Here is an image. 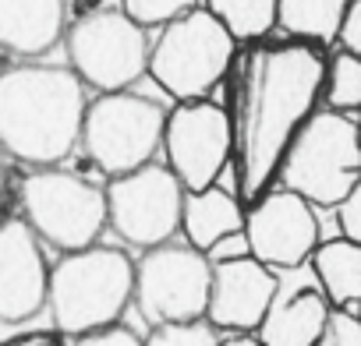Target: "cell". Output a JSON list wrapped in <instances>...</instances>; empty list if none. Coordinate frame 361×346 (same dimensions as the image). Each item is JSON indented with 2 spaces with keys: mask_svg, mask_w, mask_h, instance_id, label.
Masks as SVG:
<instances>
[{
  "mask_svg": "<svg viewBox=\"0 0 361 346\" xmlns=\"http://www.w3.org/2000/svg\"><path fill=\"white\" fill-rule=\"evenodd\" d=\"M326 85V60L315 43H262L252 46L234 78L231 155L238 166V195L252 205L280 177L283 155Z\"/></svg>",
  "mask_w": 361,
  "mask_h": 346,
  "instance_id": "1",
  "label": "cell"
},
{
  "mask_svg": "<svg viewBox=\"0 0 361 346\" xmlns=\"http://www.w3.org/2000/svg\"><path fill=\"white\" fill-rule=\"evenodd\" d=\"M85 82L61 64L22 60L0 71V152L25 166H57L82 141Z\"/></svg>",
  "mask_w": 361,
  "mask_h": 346,
  "instance_id": "2",
  "label": "cell"
},
{
  "mask_svg": "<svg viewBox=\"0 0 361 346\" xmlns=\"http://www.w3.org/2000/svg\"><path fill=\"white\" fill-rule=\"evenodd\" d=\"M135 297V262L121 248H78L50 269L47 307L64 335L114 325Z\"/></svg>",
  "mask_w": 361,
  "mask_h": 346,
  "instance_id": "3",
  "label": "cell"
},
{
  "mask_svg": "<svg viewBox=\"0 0 361 346\" xmlns=\"http://www.w3.org/2000/svg\"><path fill=\"white\" fill-rule=\"evenodd\" d=\"M234 50L238 39L227 25L199 4L159 25V36L149 43V78L177 103L206 99L231 71Z\"/></svg>",
  "mask_w": 361,
  "mask_h": 346,
  "instance_id": "4",
  "label": "cell"
},
{
  "mask_svg": "<svg viewBox=\"0 0 361 346\" xmlns=\"http://www.w3.org/2000/svg\"><path fill=\"white\" fill-rule=\"evenodd\" d=\"M361 177V134L343 110H319L294 134L280 181L312 205H340Z\"/></svg>",
  "mask_w": 361,
  "mask_h": 346,
  "instance_id": "5",
  "label": "cell"
},
{
  "mask_svg": "<svg viewBox=\"0 0 361 346\" xmlns=\"http://www.w3.org/2000/svg\"><path fill=\"white\" fill-rule=\"evenodd\" d=\"M25 223L39 241L78 251L99 241L106 226V188L57 166H36L18 181Z\"/></svg>",
  "mask_w": 361,
  "mask_h": 346,
  "instance_id": "6",
  "label": "cell"
},
{
  "mask_svg": "<svg viewBox=\"0 0 361 346\" xmlns=\"http://www.w3.org/2000/svg\"><path fill=\"white\" fill-rule=\"evenodd\" d=\"M163 124L166 110L156 99L135 89L99 92L85 106L78 145L96 169L117 177V173L152 162L156 148H163Z\"/></svg>",
  "mask_w": 361,
  "mask_h": 346,
  "instance_id": "7",
  "label": "cell"
},
{
  "mask_svg": "<svg viewBox=\"0 0 361 346\" xmlns=\"http://www.w3.org/2000/svg\"><path fill=\"white\" fill-rule=\"evenodd\" d=\"M68 68L96 92L131 89L149 75V36L124 8L85 11L64 32Z\"/></svg>",
  "mask_w": 361,
  "mask_h": 346,
  "instance_id": "8",
  "label": "cell"
},
{
  "mask_svg": "<svg viewBox=\"0 0 361 346\" xmlns=\"http://www.w3.org/2000/svg\"><path fill=\"white\" fill-rule=\"evenodd\" d=\"M213 262L199 248H180L173 241L145 248L135 265V304L149 325L163 321H195L209 307Z\"/></svg>",
  "mask_w": 361,
  "mask_h": 346,
  "instance_id": "9",
  "label": "cell"
},
{
  "mask_svg": "<svg viewBox=\"0 0 361 346\" xmlns=\"http://www.w3.org/2000/svg\"><path fill=\"white\" fill-rule=\"evenodd\" d=\"M185 184L159 162L117 173L106 184V223L131 248H156L180 230Z\"/></svg>",
  "mask_w": 361,
  "mask_h": 346,
  "instance_id": "10",
  "label": "cell"
},
{
  "mask_svg": "<svg viewBox=\"0 0 361 346\" xmlns=\"http://www.w3.org/2000/svg\"><path fill=\"white\" fill-rule=\"evenodd\" d=\"M231 113L224 106L209 99H185L166 110L163 152L185 191H202L216 184L220 169L231 159Z\"/></svg>",
  "mask_w": 361,
  "mask_h": 346,
  "instance_id": "11",
  "label": "cell"
},
{
  "mask_svg": "<svg viewBox=\"0 0 361 346\" xmlns=\"http://www.w3.org/2000/svg\"><path fill=\"white\" fill-rule=\"evenodd\" d=\"M245 237L262 265L283 272L301 269L319 244V223L312 202H305L290 188L266 191L259 202H252V212L245 216Z\"/></svg>",
  "mask_w": 361,
  "mask_h": 346,
  "instance_id": "12",
  "label": "cell"
},
{
  "mask_svg": "<svg viewBox=\"0 0 361 346\" xmlns=\"http://www.w3.org/2000/svg\"><path fill=\"white\" fill-rule=\"evenodd\" d=\"M50 269L25 216L0 219V325H22L47 307Z\"/></svg>",
  "mask_w": 361,
  "mask_h": 346,
  "instance_id": "13",
  "label": "cell"
},
{
  "mask_svg": "<svg viewBox=\"0 0 361 346\" xmlns=\"http://www.w3.org/2000/svg\"><path fill=\"white\" fill-rule=\"evenodd\" d=\"M276 286L280 276H273V269L262 265L255 255L213 262L206 318L227 332H255L276 297Z\"/></svg>",
  "mask_w": 361,
  "mask_h": 346,
  "instance_id": "14",
  "label": "cell"
},
{
  "mask_svg": "<svg viewBox=\"0 0 361 346\" xmlns=\"http://www.w3.org/2000/svg\"><path fill=\"white\" fill-rule=\"evenodd\" d=\"M287 272L290 276L280 279L276 297L255 332L262 346H315L333 311L329 297L322 293V286L315 290L312 279L298 276V269H287Z\"/></svg>",
  "mask_w": 361,
  "mask_h": 346,
  "instance_id": "15",
  "label": "cell"
},
{
  "mask_svg": "<svg viewBox=\"0 0 361 346\" xmlns=\"http://www.w3.org/2000/svg\"><path fill=\"white\" fill-rule=\"evenodd\" d=\"M68 32L64 0H0V53L39 60Z\"/></svg>",
  "mask_w": 361,
  "mask_h": 346,
  "instance_id": "16",
  "label": "cell"
},
{
  "mask_svg": "<svg viewBox=\"0 0 361 346\" xmlns=\"http://www.w3.org/2000/svg\"><path fill=\"white\" fill-rule=\"evenodd\" d=\"M180 230L188 244L199 251H209L216 241L241 233L245 230V212L234 195L220 188H202V191H185V209H180Z\"/></svg>",
  "mask_w": 361,
  "mask_h": 346,
  "instance_id": "17",
  "label": "cell"
},
{
  "mask_svg": "<svg viewBox=\"0 0 361 346\" xmlns=\"http://www.w3.org/2000/svg\"><path fill=\"white\" fill-rule=\"evenodd\" d=\"M312 269H315V279H319L322 293L329 297V304H336V307L361 304V244L357 241L343 237V241L315 244Z\"/></svg>",
  "mask_w": 361,
  "mask_h": 346,
  "instance_id": "18",
  "label": "cell"
},
{
  "mask_svg": "<svg viewBox=\"0 0 361 346\" xmlns=\"http://www.w3.org/2000/svg\"><path fill=\"white\" fill-rule=\"evenodd\" d=\"M347 0H276V25L301 43H333Z\"/></svg>",
  "mask_w": 361,
  "mask_h": 346,
  "instance_id": "19",
  "label": "cell"
},
{
  "mask_svg": "<svg viewBox=\"0 0 361 346\" xmlns=\"http://www.w3.org/2000/svg\"><path fill=\"white\" fill-rule=\"evenodd\" d=\"M238 43H255L276 29V0H206Z\"/></svg>",
  "mask_w": 361,
  "mask_h": 346,
  "instance_id": "20",
  "label": "cell"
},
{
  "mask_svg": "<svg viewBox=\"0 0 361 346\" xmlns=\"http://www.w3.org/2000/svg\"><path fill=\"white\" fill-rule=\"evenodd\" d=\"M322 96L329 103V110H361V53L340 50L329 64H326V85Z\"/></svg>",
  "mask_w": 361,
  "mask_h": 346,
  "instance_id": "21",
  "label": "cell"
},
{
  "mask_svg": "<svg viewBox=\"0 0 361 346\" xmlns=\"http://www.w3.org/2000/svg\"><path fill=\"white\" fill-rule=\"evenodd\" d=\"M220 332L209 318H195V321H163L152 325L145 346H220Z\"/></svg>",
  "mask_w": 361,
  "mask_h": 346,
  "instance_id": "22",
  "label": "cell"
},
{
  "mask_svg": "<svg viewBox=\"0 0 361 346\" xmlns=\"http://www.w3.org/2000/svg\"><path fill=\"white\" fill-rule=\"evenodd\" d=\"M202 0H121V8L142 25V29H159L173 18H180L185 11L199 8Z\"/></svg>",
  "mask_w": 361,
  "mask_h": 346,
  "instance_id": "23",
  "label": "cell"
},
{
  "mask_svg": "<svg viewBox=\"0 0 361 346\" xmlns=\"http://www.w3.org/2000/svg\"><path fill=\"white\" fill-rule=\"evenodd\" d=\"M315 346H361V318H354L350 311H329L322 335L315 339Z\"/></svg>",
  "mask_w": 361,
  "mask_h": 346,
  "instance_id": "24",
  "label": "cell"
},
{
  "mask_svg": "<svg viewBox=\"0 0 361 346\" xmlns=\"http://www.w3.org/2000/svg\"><path fill=\"white\" fill-rule=\"evenodd\" d=\"M68 346H145L131 328L124 325H103V328H92V332H78V335H68Z\"/></svg>",
  "mask_w": 361,
  "mask_h": 346,
  "instance_id": "25",
  "label": "cell"
},
{
  "mask_svg": "<svg viewBox=\"0 0 361 346\" xmlns=\"http://www.w3.org/2000/svg\"><path fill=\"white\" fill-rule=\"evenodd\" d=\"M336 209H340V230H343V237L361 244V177H357V184L347 191V198Z\"/></svg>",
  "mask_w": 361,
  "mask_h": 346,
  "instance_id": "26",
  "label": "cell"
},
{
  "mask_svg": "<svg viewBox=\"0 0 361 346\" xmlns=\"http://www.w3.org/2000/svg\"><path fill=\"white\" fill-rule=\"evenodd\" d=\"M336 39H340L343 50L361 53V0H347V11H343V22H340Z\"/></svg>",
  "mask_w": 361,
  "mask_h": 346,
  "instance_id": "27",
  "label": "cell"
},
{
  "mask_svg": "<svg viewBox=\"0 0 361 346\" xmlns=\"http://www.w3.org/2000/svg\"><path fill=\"white\" fill-rule=\"evenodd\" d=\"M0 346H61V342L50 339V335H22V339H8V342H0Z\"/></svg>",
  "mask_w": 361,
  "mask_h": 346,
  "instance_id": "28",
  "label": "cell"
},
{
  "mask_svg": "<svg viewBox=\"0 0 361 346\" xmlns=\"http://www.w3.org/2000/svg\"><path fill=\"white\" fill-rule=\"evenodd\" d=\"M220 346H262V339H255V335H231Z\"/></svg>",
  "mask_w": 361,
  "mask_h": 346,
  "instance_id": "29",
  "label": "cell"
},
{
  "mask_svg": "<svg viewBox=\"0 0 361 346\" xmlns=\"http://www.w3.org/2000/svg\"><path fill=\"white\" fill-rule=\"evenodd\" d=\"M357 134H361V120H357Z\"/></svg>",
  "mask_w": 361,
  "mask_h": 346,
  "instance_id": "30",
  "label": "cell"
}]
</instances>
